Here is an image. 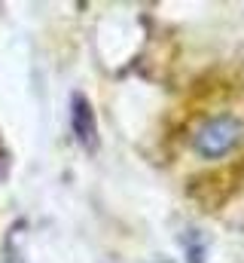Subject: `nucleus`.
Instances as JSON below:
<instances>
[{"label": "nucleus", "instance_id": "1", "mask_svg": "<svg viewBox=\"0 0 244 263\" xmlns=\"http://www.w3.org/2000/svg\"><path fill=\"white\" fill-rule=\"evenodd\" d=\"M244 141V123L235 117H211L192 135V150L201 159H226Z\"/></svg>", "mask_w": 244, "mask_h": 263}, {"label": "nucleus", "instance_id": "2", "mask_svg": "<svg viewBox=\"0 0 244 263\" xmlns=\"http://www.w3.org/2000/svg\"><path fill=\"white\" fill-rule=\"evenodd\" d=\"M70 129H73V138L79 141L83 150H95L98 147V120H95V110L89 104L86 95H73L70 98Z\"/></svg>", "mask_w": 244, "mask_h": 263}]
</instances>
